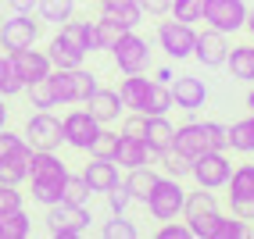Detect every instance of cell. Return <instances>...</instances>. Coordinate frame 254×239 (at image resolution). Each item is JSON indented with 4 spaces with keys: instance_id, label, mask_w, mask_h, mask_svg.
I'll return each instance as SVG.
<instances>
[{
    "instance_id": "obj_1",
    "label": "cell",
    "mask_w": 254,
    "mask_h": 239,
    "mask_svg": "<svg viewBox=\"0 0 254 239\" xmlns=\"http://www.w3.org/2000/svg\"><path fill=\"white\" fill-rule=\"evenodd\" d=\"M64 179H68V164L58 157V150H32V161H29V196L50 207V203L61 200L64 190Z\"/></svg>"
},
{
    "instance_id": "obj_2",
    "label": "cell",
    "mask_w": 254,
    "mask_h": 239,
    "mask_svg": "<svg viewBox=\"0 0 254 239\" xmlns=\"http://www.w3.org/2000/svg\"><path fill=\"white\" fill-rule=\"evenodd\" d=\"M172 150L186 153L190 161L208 150H229V129L218 122H183V125H176Z\"/></svg>"
},
{
    "instance_id": "obj_3",
    "label": "cell",
    "mask_w": 254,
    "mask_h": 239,
    "mask_svg": "<svg viewBox=\"0 0 254 239\" xmlns=\"http://www.w3.org/2000/svg\"><path fill=\"white\" fill-rule=\"evenodd\" d=\"M147 214L158 218V221H176L183 218V203H186V190H183V179L172 175H158L154 190L147 193Z\"/></svg>"
},
{
    "instance_id": "obj_4",
    "label": "cell",
    "mask_w": 254,
    "mask_h": 239,
    "mask_svg": "<svg viewBox=\"0 0 254 239\" xmlns=\"http://www.w3.org/2000/svg\"><path fill=\"white\" fill-rule=\"evenodd\" d=\"M43 221H47V232L54 239H72V236H82L90 229L93 214H90L86 203H64V200H58V203L47 207Z\"/></svg>"
},
{
    "instance_id": "obj_5",
    "label": "cell",
    "mask_w": 254,
    "mask_h": 239,
    "mask_svg": "<svg viewBox=\"0 0 254 239\" xmlns=\"http://www.w3.org/2000/svg\"><path fill=\"white\" fill-rule=\"evenodd\" d=\"M50 82H54V93H58V104H86L90 93L100 86L97 75L86 72V68H54L50 72Z\"/></svg>"
},
{
    "instance_id": "obj_6",
    "label": "cell",
    "mask_w": 254,
    "mask_h": 239,
    "mask_svg": "<svg viewBox=\"0 0 254 239\" xmlns=\"http://www.w3.org/2000/svg\"><path fill=\"white\" fill-rule=\"evenodd\" d=\"M111 57H115V68L122 75H136V72H147L150 47H147V40L140 36L136 29H126L122 36H118V43L111 47Z\"/></svg>"
},
{
    "instance_id": "obj_7",
    "label": "cell",
    "mask_w": 254,
    "mask_h": 239,
    "mask_svg": "<svg viewBox=\"0 0 254 239\" xmlns=\"http://www.w3.org/2000/svg\"><path fill=\"white\" fill-rule=\"evenodd\" d=\"M40 32H43V22L40 14H14L7 22H0V47H4V54L11 50H25V47H36L40 43Z\"/></svg>"
},
{
    "instance_id": "obj_8",
    "label": "cell",
    "mask_w": 254,
    "mask_h": 239,
    "mask_svg": "<svg viewBox=\"0 0 254 239\" xmlns=\"http://www.w3.org/2000/svg\"><path fill=\"white\" fill-rule=\"evenodd\" d=\"M229 175H233V164L226 157V150H208L200 157H193V164H190V179L200 190H226Z\"/></svg>"
},
{
    "instance_id": "obj_9",
    "label": "cell",
    "mask_w": 254,
    "mask_h": 239,
    "mask_svg": "<svg viewBox=\"0 0 254 239\" xmlns=\"http://www.w3.org/2000/svg\"><path fill=\"white\" fill-rule=\"evenodd\" d=\"M193 43H197V29L190 22L168 18L158 25V47L168 54V61H186L193 57Z\"/></svg>"
},
{
    "instance_id": "obj_10",
    "label": "cell",
    "mask_w": 254,
    "mask_h": 239,
    "mask_svg": "<svg viewBox=\"0 0 254 239\" xmlns=\"http://www.w3.org/2000/svg\"><path fill=\"white\" fill-rule=\"evenodd\" d=\"M247 4L244 0H204V22L208 29H218V32H240L244 22H247Z\"/></svg>"
},
{
    "instance_id": "obj_11",
    "label": "cell",
    "mask_w": 254,
    "mask_h": 239,
    "mask_svg": "<svg viewBox=\"0 0 254 239\" xmlns=\"http://www.w3.org/2000/svg\"><path fill=\"white\" fill-rule=\"evenodd\" d=\"M22 136H25V143H29L32 150H58V146L64 143V140H61V118H54L50 111L29 114Z\"/></svg>"
},
{
    "instance_id": "obj_12",
    "label": "cell",
    "mask_w": 254,
    "mask_h": 239,
    "mask_svg": "<svg viewBox=\"0 0 254 239\" xmlns=\"http://www.w3.org/2000/svg\"><path fill=\"white\" fill-rule=\"evenodd\" d=\"M97 132H100V122H97L86 107L68 111V114L61 118V140L68 143L72 150H90V143H93Z\"/></svg>"
},
{
    "instance_id": "obj_13",
    "label": "cell",
    "mask_w": 254,
    "mask_h": 239,
    "mask_svg": "<svg viewBox=\"0 0 254 239\" xmlns=\"http://www.w3.org/2000/svg\"><path fill=\"white\" fill-rule=\"evenodd\" d=\"M168 90H172V104L186 114H193L208 104V86H204V79H197V75H179L168 82Z\"/></svg>"
},
{
    "instance_id": "obj_14",
    "label": "cell",
    "mask_w": 254,
    "mask_h": 239,
    "mask_svg": "<svg viewBox=\"0 0 254 239\" xmlns=\"http://www.w3.org/2000/svg\"><path fill=\"white\" fill-rule=\"evenodd\" d=\"M193 57L204 64V68H222V64H226V57H229V40H226V32H218V29H204V32H197Z\"/></svg>"
},
{
    "instance_id": "obj_15",
    "label": "cell",
    "mask_w": 254,
    "mask_h": 239,
    "mask_svg": "<svg viewBox=\"0 0 254 239\" xmlns=\"http://www.w3.org/2000/svg\"><path fill=\"white\" fill-rule=\"evenodd\" d=\"M68 50H75L79 57H86L97 50V40H93V22H79V18H68V22H61L58 25V36Z\"/></svg>"
},
{
    "instance_id": "obj_16",
    "label": "cell",
    "mask_w": 254,
    "mask_h": 239,
    "mask_svg": "<svg viewBox=\"0 0 254 239\" xmlns=\"http://www.w3.org/2000/svg\"><path fill=\"white\" fill-rule=\"evenodd\" d=\"M11 64H14V72L22 75V82H32V79H43L54 72V64H50L47 57V50H36V47H25V50H11Z\"/></svg>"
},
{
    "instance_id": "obj_17",
    "label": "cell",
    "mask_w": 254,
    "mask_h": 239,
    "mask_svg": "<svg viewBox=\"0 0 254 239\" xmlns=\"http://www.w3.org/2000/svg\"><path fill=\"white\" fill-rule=\"evenodd\" d=\"M86 111L97 118L100 125H111V122H118V118H122L126 104H122V96H118V90L97 86V90L90 93V100H86Z\"/></svg>"
},
{
    "instance_id": "obj_18",
    "label": "cell",
    "mask_w": 254,
    "mask_h": 239,
    "mask_svg": "<svg viewBox=\"0 0 254 239\" xmlns=\"http://www.w3.org/2000/svg\"><path fill=\"white\" fill-rule=\"evenodd\" d=\"M82 179H86V186H90V193H108V190H115L118 182V164L111 161V157H93L86 168H82Z\"/></svg>"
},
{
    "instance_id": "obj_19",
    "label": "cell",
    "mask_w": 254,
    "mask_h": 239,
    "mask_svg": "<svg viewBox=\"0 0 254 239\" xmlns=\"http://www.w3.org/2000/svg\"><path fill=\"white\" fill-rule=\"evenodd\" d=\"M172 136H176V125L168 122V114H147V129H143V143L147 150L154 153H165L172 150Z\"/></svg>"
},
{
    "instance_id": "obj_20",
    "label": "cell",
    "mask_w": 254,
    "mask_h": 239,
    "mask_svg": "<svg viewBox=\"0 0 254 239\" xmlns=\"http://www.w3.org/2000/svg\"><path fill=\"white\" fill-rule=\"evenodd\" d=\"M147 161H150V150H147V143L140 140V136H122V132H118L115 164L126 168V172H132V168H143Z\"/></svg>"
},
{
    "instance_id": "obj_21",
    "label": "cell",
    "mask_w": 254,
    "mask_h": 239,
    "mask_svg": "<svg viewBox=\"0 0 254 239\" xmlns=\"http://www.w3.org/2000/svg\"><path fill=\"white\" fill-rule=\"evenodd\" d=\"M29 161H32V146H22L18 153H4L0 157V182L22 186L29 179Z\"/></svg>"
},
{
    "instance_id": "obj_22",
    "label": "cell",
    "mask_w": 254,
    "mask_h": 239,
    "mask_svg": "<svg viewBox=\"0 0 254 239\" xmlns=\"http://www.w3.org/2000/svg\"><path fill=\"white\" fill-rule=\"evenodd\" d=\"M147 93H150V79H143V72L126 75L122 82H118V96H122V104H126L129 111H140V114H143Z\"/></svg>"
},
{
    "instance_id": "obj_23",
    "label": "cell",
    "mask_w": 254,
    "mask_h": 239,
    "mask_svg": "<svg viewBox=\"0 0 254 239\" xmlns=\"http://www.w3.org/2000/svg\"><path fill=\"white\" fill-rule=\"evenodd\" d=\"M226 68L233 72V79H240V82H254V43H240V47H229Z\"/></svg>"
},
{
    "instance_id": "obj_24",
    "label": "cell",
    "mask_w": 254,
    "mask_h": 239,
    "mask_svg": "<svg viewBox=\"0 0 254 239\" xmlns=\"http://www.w3.org/2000/svg\"><path fill=\"white\" fill-rule=\"evenodd\" d=\"M36 14L43 25H61L75 18V0H36Z\"/></svg>"
},
{
    "instance_id": "obj_25",
    "label": "cell",
    "mask_w": 254,
    "mask_h": 239,
    "mask_svg": "<svg viewBox=\"0 0 254 239\" xmlns=\"http://www.w3.org/2000/svg\"><path fill=\"white\" fill-rule=\"evenodd\" d=\"M218 211V200H215V190H200L197 193H186V203H183V221L190 218H204V214H215Z\"/></svg>"
},
{
    "instance_id": "obj_26",
    "label": "cell",
    "mask_w": 254,
    "mask_h": 239,
    "mask_svg": "<svg viewBox=\"0 0 254 239\" xmlns=\"http://www.w3.org/2000/svg\"><path fill=\"white\" fill-rule=\"evenodd\" d=\"M25 96H29V104L36 107V111H50V107H58V93H54V82H50V75L25 82Z\"/></svg>"
},
{
    "instance_id": "obj_27",
    "label": "cell",
    "mask_w": 254,
    "mask_h": 239,
    "mask_svg": "<svg viewBox=\"0 0 254 239\" xmlns=\"http://www.w3.org/2000/svg\"><path fill=\"white\" fill-rule=\"evenodd\" d=\"M29 236H32V218L25 207L0 218V239H29Z\"/></svg>"
},
{
    "instance_id": "obj_28",
    "label": "cell",
    "mask_w": 254,
    "mask_h": 239,
    "mask_svg": "<svg viewBox=\"0 0 254 239\" xmlns=\"http://www.w3.org/2000/svg\"><path fill=\"white\" fill-rule=\"evenodd\" d=\"M229 129V146L236 153H254V111L247 118H240V122L226 125Z\"/></svg>"
},
{
    "instance_id": "obj_29",
    "label": "cell",
    "mask_w": 254,
    "mask_h": 239,
    "mask_svg": "<svg viewBox=\"0 0 254 239\" xmlns=\"http://www.w3.org/2000/svg\"><path fill=\"white\" fill-rule=\"evenodd\" d=\"M126 186H129V193H132V200H147V193L150 190H154V182H158V172H154V168H150V164H143V168H132V172L122 179Z\"/></svg>"
},
{
    "instance_id": "obj_30",
    "label": "cell",
    "mask_w": 254,
    "mask_h": 239,
    "mask_svg": "<svg viewBox=\"0 0 254 239\" xmlns=\"http://www.w3.org/2000/svg\"><path fill=\"white\" fill-rule=\"evenodd\" d=\"M18 93H25V82H22L18 72H14L11 57H7V54H0V96L11 100V96H18Z\"/></svg>"
},
{
    "instance_id": "obj_31",
    "label": "cell",
    "mask_w": 254,
    "mask_h": 239,
    "mask_svg": "<svg viewBox=\"0 0 254 239\" xmlns=\"http://www.w3.org/2000/svg\"><path fill=\"white\" fill-rule=\"evenodd\" d=\"M251 236V225L244 218H236V214H218L215 221V229H211V239H244Z\"/></svg>"
},
{
    "instance_id": "obj_32",
    "label": "cell",
    "mask_w": 254,
    "mask_h": 239,
    "mask_svg": "<svg viewBox=\"0 0 254 239\" xmlns=\"http://www.w3.org/2000/svg\"><path fill=\"white\" fill-rule=\"evenodd\" d=\"M100 18H108V22L122 25V29H136L147 14L140 11V4H126V7H100Z\"/></svg>"
},
{
    "instance_id": "obj_33",
    "label": "cell",
    "mask_w": 254,
    "mask_h": 239,
    "mask_svg": "<svg viewBox=\"0 0 254 239\" xmlns=\"http://www.w3.org/2000/svg\"><path fill=\"white\" fill-rule=\"evenodd\" d=\"M176 104H172V90H168V82H150V93H147V107L143 114H168Z\"/></svg>"
},
{
    "instance_id": "obj_34",
    "label": "cell",
    "mask_w": 254,
    "mask_h": 239,
    "mask_svg": "<svg viewBox=\"0 0 254 239\" xmlns=\"http://www.w3.org/2000/svg\"><path fill=\"white\" fill-rule=\"evenodd\" d=\"M226 190L229 196H254V164H236Z\"/></svg>"
},
{
    "instance_id": "obj_35",
    "label": "cell",
    "mask_w": 254,
    "mask_h": 239,
    "mask_svg": "<svg viewBox=\"0 0 254 239\" xmlns=\"http://www.w3.org/2000/svg\"><path fill=\"white\" fill-rule=\"evenodd\" d=\"M100 236L104 239H140V229L132 225L126 214H111V221L100 225Z\"/></svg>"
},
{
    "instance_id": "obj_36",
    "label": "cell",
    "mask_w": 254,
    "mask_h": 239,
    "mask_svg": "<svg viewBox=\"0 0 254 239\" xmlns=\"http://www.w3.org/2000/svg\"><path fill=\"white\" fill-rule=\"evenodd\" d=\"M115 146H118V132L108 129V125H100V132L93 136V143H90V157H111L115 161Z\"/></svg>"
},
{
    "instance_id": "obj_37",
    "label": "cell",
    "mask_w": 254,
    "mask_h": 239,
    "mask_svg": "<svg viewBox=\"0 0 254 239\" xmlns=\"http://www.w3.org/2000/svg\"><path fill=\"white\" fill-rule=\"evenodd\" d=\"M47 57H50V64H54V68H79L82 61H86V57H79L75 50H68L61 40H50V43H47Z\"/></svg>"
},
{
    "instance_id": "obj_38",
    "label": "cell",
    "mask_w": 254,
    "mask_h": 239,
    "mask_svg": "<svg viewBox=\"0 0 254 239\" xmlns=\"http://www.w3.org/2000/svg\"><path fill=\"white\" fill-rule=\"evenodd\" d=\"M158 161H161V168H165V175H172V179H186L190 175V157L186 153H179V150H165V153H158Z\"/></svg>"
},
{
    "instance_id": "obj_39",
    "label": "cell",
    "mask_w": 254,
    "mask_h": 239,
    "mask_svg": "<svg viewBox=\"0 0 254 239\" xmlns=\"http://www.w3.org/2000/svg\"><path fill=\"white\" fill-rule=\"evenodd\" d=\"M90 196H93V193H90L86 179L68 172V179H64V190H61V200H64V203H90Z\"/></svg>"
},
{
    "instance_id": "obj_40",
    "label": "cell",
    "mask_w": 254,
    "mask_h": 239,
    "mask_svg": "<svg viewBox=\"0 0 254 239\" xmlns=\"http://www.w3.org/2000/svg\"><path fill=\"white\" fill-rule=\"evenodd\" d=\"M122 25H115V22H108V18H97L93 22V40H97V50H111L115 43H118V36H122Z\"/></svg>"
},
{
    "instance_id": "obj_41",
    "label": "cell",
    "mask_w": 254,
    "mask_h": 239,
    "mask_svg": "<svg viewBox=\"0 0 254 239\" xmlns=\"http://www.w3.org/2000/svg\"><path fill=\"white\" fill-rule=\"evenodd\" d=\"M172 18H179V22H200L204 18V0H172Z\"/></svg>"
},
{
    "instance_id": "obj_42",
    "label": "cell",
    "mask_w": 254,
    "mask_h": 239,
    "mask_svg": "<svg viewBox=\"0 0 254 239\" xmlns=\"http://www.w3.org/2000/svg\"><path fill=\"white\" fill-rule=\"evenodd\" d=\"M18 207H25L22 186H7V182H0V218L11 214V211H18Z\"/></svg>"
},
{
    "instance_id": "obj_43",
    "label": "cell",
    "mask_w": 254,
    "mask_h": 239,
    "mask_svg": "<svg viewBox=\"0 0 254 239\" xmlns=\"http://www.w3.org/2000/svg\"><path fill=\"white\" fill-rule=\"evenodd\" d=\"M104 196H108L111 214H126V211H129V203H132V193H129V186H126V182H118L115 190H108Z\"/></svg>"
},
{
    "instance_id": "obj_44",
    "label": "cell",
    "mask_w": 254,
    "mask_h": 239,
    "mask_svg": "<svg viewBox=\"0 0 254 239\" xmlns=\"http://www.w3.org/2000/svg\"><path fill=\"white\" fill-rule=\"evenodd\" d=\"M22 146H29L22 132H11L7 125H4V129H0V157H4V153H18Z\"/></svg>"
},
{
    "instance_id": "obj_45",
    "label": "cell",
    "mask_w": 254,
    "mask_h": 239,
    "mask_svg": "<svg viewBox=\"0 0 254 239\" xmlns=\"http://www.w3.org/2000/svg\"><path fill=\"white\" fill-rule=\"evenodd\" d=\"M158 239H193V232H190L186 221H165L158 229Z\"/></svg>"
},
{
    "instance_id": "obj_46",
    "label": "cell",
    "mask_w": 254,
    "mask_h": 239,
    "mask_svg": "<svg viewBox=\"0 0 254 239\" xmlns=\"http://www.w3.org/2000/svg\"><path fill=\"white\" fill-rule=\"evenodd\" d=\"M143 129H147V114L132 111V114L122 118V136H140V140H143Z\"/></svg>"
},
{
    "instance_id": "obj_47",
    "label": "cell",
    "mask_w": 254,
    "mask_h": 239,
    "mask_svg": "<svg viewBox=\"0 0 254 239\" xmlns=\"http://www.w3.org/2000/svg\"><path fill=\"white\" fill-rule=\"evenodd\" d=\"M229 211L244 221H254V196H229Z\"/></svg>"
},
{
    "instance_id": "obj_48",
    "label": "cell",
    "mask_w": 254,
    "mask_h": 239,
    "mask_svg": "<svg viewBox=\"0 0 254 239\" xmlns=\"http://www.w3.org/2000/svg\"><path fill=\"white\" fill-rule=\"evenodd\" d=\"M140 11L150 14V18H165L168 11H172V0H136Z\"/></svg>"
},
{
    "instance_id": "obj_49",
    "label": "cell",
    "mask_w": 254,
    "mask_h": 239,
    "mask_svg": "<svg viewBox=\"0 0 254 239\" xmlns=\"http://www.w3.org/2000/svg\"><path fill=\"white\" fill-rule=\"evenodd\" d=\"M14 14H36V0H7Z\"/></svg>"
},
{
    "instance_id": "obj_50",
    "label": "cell",
    "mask_w": 254,
    "mask_h": 239,
    "mask_svg": "<svg viewBox=\"0 0 254 239\" xmlns=\"http://www.w3.org/2000/svg\"><path fill=\"white\" fill-rule=\"evenodd\" d=\"M100 7H126V4H136V0H97Z\"/></svg>"
},
{
    "instance_id": "obj_51",
    "label": "cell",
    "mask_w": 254,
    "mask_h": 239,
    "mask_svg": "<svg viewBox=\"0 0 254 239\" xmlns=\"http://www.w3.org/2000/svg\"><path fill=\"white\" fill-rule=\"evenodd\" d=\"M154 79H158V82H172V68H158Z\"/></svg>"
},
{
    "instance_id": "obj_52",
    "label": "cell",
    "mask_w": 254,
    "mask_h": 239,
    "mask_svg": "<svg viewBox=\"0 0 254 239\" xmlns=\"http://www.w3.org/2000/svg\"><path fill=\"white\" fill-rule=\"evenodd\" d=\"M244 29L251 32V40H254V11H247V22H244Z\"/></svg>"
},
{
    "instance_id": "obj_53",
    "label": "cell",
    "mask_w": 254,
    "mask_h": 239,
    "mask_svg": "<svg viewBox=\"0 0 254 239\" xmlns=\"http://www.w3.org/2000/svg\"><path fill=\"white\" fill-rule=\"evenodd\" d=\"M7 125V107H4V96H0V129Z\"/></svg>"
},
{
    "instance_id": "obj_54",
    "label": "cell",
    "mask_w": 254,
    "mask_h": 239,
    "mask_svg": "<svg viewBox=\"0 0 254 239\" xmlns=\"http://www.w3.org/2000/svg\"><path fill=\"white\" fill-rule=\"evenodd\" d=\"M247 111H254V86H251V93H247Z\"/></svg>"
}]
</instances>
